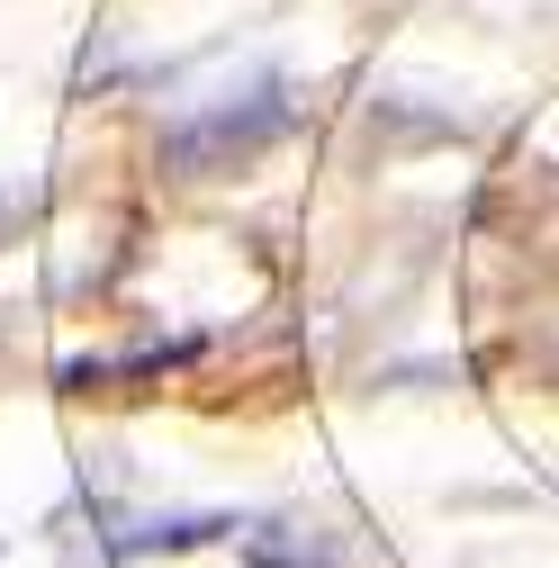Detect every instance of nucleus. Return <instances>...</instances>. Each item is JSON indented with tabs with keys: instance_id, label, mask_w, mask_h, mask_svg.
Masks as SVG:
<instances>
[{
	"instance_id": "nucleus-1",
	"label": "nucleus",
	"mask_w": 559,
	"mask_h": 568,
	"mask_svg": "<svg viewBox=\"0 0 559 568\" xmlns=\"http://www.w3.org/2000/svg\"><path fill=\"white\" fill-rule=\"evenodd\" d=\"M280 135H289V91H280V82H253V91H226V100H207V109L172 118L154 154H163L172 181H217V172L262 163Z\"/></svg>"
},
{
	"instance_id": "nucleus-3",
	"label": "nucleus",
	"mask_w": 559,
	"mask_h": 568,
	"mask_svg": "<svg viewBox=\"0 0 559 568\" xmlns=\"http://www.w3.org/2000/svg\"><path fill=\"white\" fill-rule=\"evenodd\" d=\"M244 568H353V550L316 524H262L244 532Z\"/></svg>"
},
{
	"instance_id": "nucleus-4",
	"label": "nucleus",
	"mask_w": 559,
	"mask_h": 568,
	"mask_svg": "<svg viewBox=\"0 0 559 568\" xmlns=\"http://www.w3.org/2000/svg\"><path fill=\"white\" fill-rule=\"evenodd\" d=\"M217 532H235L226 515H145L135 532H118L109 550L118 559H154V550H199V541H217Z\"/></svg>"
},
{
	"instance_id": "nucleus-5",
	"label": "nucleus",
	"mask_w": 559,
	"mask_h": 568,
	"mask_svg": "<svg viewBox=\"0 0 559 568\" xmlns=\"http://www.w3.org/2000/svg\"><path fill=\"white\" fill-rule=\"evenodd\" d=\"M37 207H45L37 181H0V244H19V235L37 226Z\"/></svg>"
},
{
	"instance_id": "nucleus-2",
	"label": "nucleus",
	"mask_w": 559,
	"mask_h": 568,
	"mask_svg": "<svg viewBox=\"0 0 559 568\" xmlns=\"http://www.w3.org/2000/svg\"><path fill=\"white\" fill-rule=\"evenodd\" d=\"M199 343H135V352H100V362H63V397H126V388H145L163 371H181Z\"/></svg>"
}]
</instances>
